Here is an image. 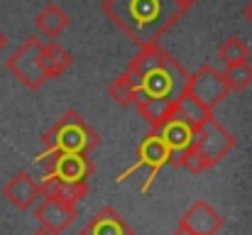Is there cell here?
<instances>
[{
	"label": "cell",
	"instance_id": "6da1fadb",
	"mask_svg": "<svg viewBox=\"0 0 252 235\" xmlns=\"http://www.w3.org/2000/svg\"><path fill=\"white\" fill-rule=\"evenodd\" d=\"M103 15L137 47L159 39L189 12L179 0H103Z\"/></svg>",
	"mask_w": 252,
	"mask_h": 235
},
{
	"label": "cell",
	"instance_id": "7a4b0ae2",
	"mask_svg": "<svg viewBox=\"0 0 252 235\" xmlns=\"http://www.w3.org/2000/svg\"><path fill=\"white\" fill-rule=\"evenodd\" d=\"M42 142H44L42 157L59 155V152L91 155L100 145V135L86 123L76 110H69L42 135Z\"/></svg>",
	"mask_w": 252,
	"mask_h": 235
},
{
	"label": "cell",
	"instance_id": "3957f363",
	"mask_svg": "<svg viewBox=\"0 0 252 235\" xmlns=\"http://www.w3.org/2000/svg\"><path fill=\"white\" fill-rule=\"evenodd\" d=\"M42 49H44V42L39 37H27L5 59L7 71L30 91H39L49 81L47 71H44V62H42Z\"/></svg>",
	"mask_w": 252,
	"mask_h": 235
},
{
	"label": "cell",
	"instance_id": "277c9868",
	"mask_svg": "<svg viewBox=\"0 0 252 235\" xmlns=\"http://www.w3.org/2000/svg\"><path fill=\"white\" fill-rule=\"evenodd\" d=\"M189 76H191V74H186V69H184L174 57H169L167 64H162V67H157V69L142 74L140 78H135V81H137V91H140L137 96L169 98V101L176 103V98H179V96L186 91V86H189Z\"/></svg>",
	"mask_w": 252,
	"mask_h": 235
},
{
	"label": "cell",
	"instance_id": "5b68a950",
	"mask_svg": "<svg viewBox=\"0 0 252 235\" xmlns=\"http://www.w3.org/2000/svg\"><path fill=\"white\" fill-rule=\"evenodd\" d=\"M193 145H196V150L203 155V159H206L211 167H216L223 157H228L235 150L238 140L211 115L208 120H203V123L193 130Z\"/></svg>",
	"mask_w": 252,
	"mask_h": 235
},
{
	"label": "cell",
	"instance_id": "8992f818",
	"mask_svg": "<svg viewBox=\"0 0 252 235\" xmlns=\"http://www.w3.org/2000/svg\"><path fill=\"white\" fill-rule=\"evenodd\" d=\"M186 91H189L198 103H203L208 110H213L216 105H220V103L225 101V96L230 93L223 71H218L213 64H203L201 69H196V71L189 76Z\"/></svg>",
	"mask_w": 252,
	"mask_h": 235
},
{
	"label": "cell",
	"instance_id": "52a82bcc",
	"mask_svg": "<svg viewBox=\"0 0 252 235\" xmlns=\"http://www.w3.org/2000/svg\"><path fill=\"white\" fill-rule=\"evenodd\" d=\"M169 147L167 142L155 133V130H150V135L140 142V147H137V162L130 167V169H125L123 171V176H118V181L123 184L127 176H132L135 171H140V169H147V181H145V186H142V191H147L150 189V184H152V179L159 174V169L169 164Z\"/></svg>",
	"mask_w": 252,
	"mask_h": 235
},
{
	"label": "cell",
	"instance_id": "ba28073f",
	"mask_svg": "<svg viewBox=\"0 0 252 235\" xmlns=\"http://www.w3.org/2000/svg\"><path fill=\"white\" fill-rule=\"evenodd\" d=\"M44 162L47 176H57L62 181H86L95 167L88 159V155H76V152H59V155L39 157Z\"/></svg>",
	"mask_w": 252,
	"mask_h": 235
},
{
	"label": "cell",
	"instance_id": "9c48e42d",
	"mask_svg": "<svg viewBox=\"0 0 252 235\" xmlns=\"http://www.w3.org/2000/svg\"><path fill=\"white\" fill-rule=\"evenodd\" d=\"M76 216H79L76 206H69V203H62V201L47 199V196L34 206V218L39 221V226L54 235L64 233L76 221Z\"/></svg>",
	"mask_w": 252,
	"mask_h": 235
},
{
	"label": "cell",
	"instance_id": "30bf717a",
	"mask_svg": "<svg viewBox=\"0 0 252 235\" xmlns=\"http://www.w3.org/2000/svg\"><path fill=\"white\" fill-rule=\"evenodd\" d=\"M179 228H184L193 235H216L223 228V216L208 201H196L179 218Z\"/></svg>",
	"mask_w": 252,
	"mask_h": 235
},
{
	"label": "cell",
	"instance_id": "8fae6325",
	"mask_svg": "<svg viewBox=\"0 0 252 235\" xmlns=\"http://www.w3.org/2000/svg\"><path fill=\"white\" fill-rule=\"evenodd\" d=\"M2 196H5L17 211H30L32 206H37L39 199H44L42 184H37L27 171H17V174L2 186Z\"/></svg>",
	"mask_w": 252,
	"mask_h": 235
},
{
	"label": "cell",
	"instance_id": "7c38bea8",
	"mask_svg": "<svg viewBox=\"0 0 252 235\" xmlns=\"http://www.w3.org/2000/svg\"><path fill=\"white\" fill-rule=\"evenodd\" d=\"M79 235H135V231L123 221L115 208L105 206L79 231Z\"/></svg>",
	"mask_w": 252,
	"mask_h": 235
},
{
	"label": "cell",
	"instance_id": "4fadbf2b",
	"mask_svg": "<svg viewBox=\"0 0 252 235\" xmlns=\"http://www.w3.org/2000/svg\"><path fill=\"white\" fill-rule=\"evenodd\" d=\"M42 194L47 199H57L62 203L76 206L79 201H84L88 196V184L86 181H62L57 176H47L42 181Z\"/></svg>",
	"mask_w": 252,
	"mask_h": 235
},
{
	"label": "cell",
	"instance_id": "5bb4252c",
	"mask_svg": "<svg viewBox=\"0 0 252 235\" xmlns=\"http://www.w3.org/2000/svg\"><path fill=\"white\" fill-rule=\"evenodd\" d=\"M155 133L167 142V147H169V152H171V155H176V152L186 150V147L193 142V128H191L186 120L176 118L174 113H171V118H169L167 123H164L159 130H155Z\"/></svg>",
	"mask_w": 252,
	"mask_h": 235
},
{
	"label": "cell",
	"instance_id": "9a60e30c",
	"mask_svg": "<svg viewBox=\"0 0 252 235\" xmlns=\"http://www.w3.org/2000/svg\"><path fill=\"white\" fill-rule=\"evenodd\" d=\"M140 115L145 118V123L152 130H159L174 113V101L169 98H152V96H137L135 101Z\"/></svg>",
	"mask_w": 252,
	"mask_h": 235
},
{
	"label": "cell",
	"instance_id": "2e32d148",
	"mask_svg": "<svg viewBox=\"0 0 252 235\" xmlns=\"http://www.w3.org/2000/svg\"><path fill=\"white\" fill-rule=\"evenodd\" d=\"M69 15L57 5V2H47L39 12H37V17H34V25H37V30L47 37V39H57L66 27H69Z\"/></svg>",
	"mask_w": 252,
	"mask_h": 235
},
{
	"label": "cell",
	"instance_id": "e0dca14e",
	"mask_svg": "<svg viewBox=\"0 0 252 235\" xmlns=\"http://www.w3.org/2000/svg\"><path fill=\"white\" fill-rule=\"evenodd\" d=\"M169 57H171V54H169L167 49H162L159 44L140 47V52H137V54L130 59V64H127V74L132 78H140L142 74H147V71H152V69L167 64Z\"/></svg>",
	"mask_w": 252,
	"mask_h": 235
},
{
	"label": "cell",
	"instance_id": "ac0fdd59",
	"mask_svg": "<svg viewBox=\"0 0 252 235\" xmlns=\"http://www.w3.org/2000/svg\"><path fill=\"white\" fill-rule=\"evenodd\" d=\"M42 62H44L47 78H59L62 74L69 71V67L74 64V57H71V54H69L57 39H49V42H44Z\"/></svg>",
	"mask_w": 252,
	"mask_h": 235
},
{
	"label": "cell",
	"instance_id": "d6986e66",
	"mask_svg": "<svg viewBox=\"0 0 252 235\" xmlns=\"http://www.w3.org/2000/svg\"><path fill=\"white\" fill-rule=\"evenodd\" d=\"M174 115L176 118H181V120H186L193 130L203 123V120H208L211 115H213V110H208L203 103H198L189 91H184L179 98H176V103H174Z\"/></svg>",
	"mask_w": 252,
	"mask_h": 235
},
{
	"label": "cell",
	"instance_id": "ffe728a7",
	"mask_svg": "<svg viewBox=\"0 0 252 235\" xmlns=\"http://www.w3.org/2000/svg\"><path fill=\"white\" fill-rule=\"evenodd\" d=\"M218 59L228 67H238V64H248L250 62V47L243 37L238 34H230L220 47H218Z\"/></svg>",
	"mask_w": 252,
	"mask_h": 235
},
{
	"label": "cell",
	"instance_id": "44dd1931",
	"mask_svg": "<svg viewBox=\"0 0 252 235\" xmlns=\"http://www.w3.org/2000/svg\"><path fill=\"white\" fill-rule=\"evenodd\" d=\"M137 93H140V91H137V81L130 76L127 71L120 74V76L108 86V96H110L120 108H130V105H135Z\"/></svg>",
	"mask_w": 252,
	"mask_h": 235
},
{
	"label": "cell",
	"instance_id": "7402d4cb",
	"mask_svg": "<svg viewBox=\"0 0 252 235\" xmlns=\"http://www.w3.org/2000/svg\"><path fill=\"white\" fill-rule=\"evenodd\" d=\"M223 76H225V83H228L230 91H245L252 83L250 62H248V64H238V67H228V69L223 71Z\"/></svg>",
	"mask_w": 252,
	"mask_h": 235
},
{
	"label": "cell",
	"instance_id": "603a6c76",
	"mask_svg": "<svg viewBox=\"0 0 252 235\" xmlns=\"http://www.w3.org/2000/svg\"><path fill=\"white\" fill-rule=\"evenodd\" d=\"M245 20L252 25V0H248V5H245Z\"/></svg>",
	"mask_w": 252,
	"mask_h": 235
},
{
	"label": "cell",
	"instance_id": "cb8c5ba5",
	"mask_svg": "<svg viewBox=\"0 0 252 235\" xmlns=\"http://www.w3.org/2000/svg\"><path fill=\"white\" fill-rule=\"evenodd\" d=\"M179 2H181V5L186 7V10H191V7H193V5H198L201 0H179Z\"/></svg>",
	"mask_w": 252,
	"mask_h": 235
},
{
	"label": "cell",
	"instance_id": "d4e9b609",
	"mask_svg": "<svg viewBox=\"0 0 252 235\" xmlns=\"http://www.w3.org/2000/svg\"><path fill=\"white\" fill-rule=\"evenodd\" d=\"M7 47V37H5V32L0 30V54H2V49Z\"/></svg>",
	"mask_w": 252,
	"mask_h": 235
},
{
	"label": "cell",
	"instance_id": "484cf974",
	"mask_svg": "<svg viewBox=\"0 0 252 235\" xmlns=\"http://www.w3.org/2000/svg\"><path fill=\"white\" fill-rule=\"evenodd\" d=\"M171 235H193V233H189V231H184V228H176Z\"/></svg>",
	"mask_w": 252,
	"mask_h": 235
},
{
	"label": "cell",
	"instance_id": "4316f807",
	"mask_svg": "<svg viewBox=\"0 0 252 235\" xmlns=\"http://www.w3.org/2000/svg\"><path fill=\"white\" fill-rule=\"evenodd\" d=\"M32 235H54V233H49V231H44V228H39V231H34Z\"/></svg>",
	"mask_w": 252,
	"mask_h": 235
}]
</instances>
